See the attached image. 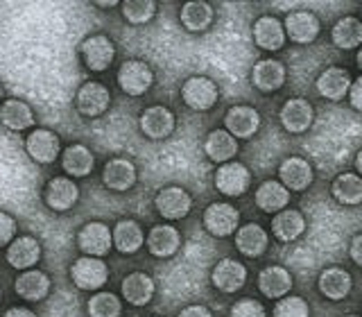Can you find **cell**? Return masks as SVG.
I'll use <instances>...</instances> for the list:
<instances>
[{"label":"cell","instance_id":"6da1fadb","mask_svg":"<svg viewBox=\"0 0 362 317\" xmlns=\"http://www.w3.org/2000/svg\"><path fill=\"white\" fill-rule=\"evenodd\" d=\"M73 283L79 290H98L107 283L109 270L105 265V260L95 256H82L77 258L71 267Z\"/></svg>","mask_w":362,"mask_h":317},{"label":"cell","instance_id":"7a4b0ae2","mask_svg":"<svg viewBox=\"0 0 362 317\" xmlns=\"http://www.w3.org/2000/svg\"><path fill=\"white\" fill-rule=\"evenodd\" d=\"M154 82V75L150 71V66L139 59H129L120 66L118 71V84L127 96H143L150 91Z\"/></svg>","mask_w":362,"mask_h":317},{"label":"cell","instance_id":"3957f363","mask_svg":"<svg viewBox=\"0 0 362 317\" xmlns=\"http://www.w3.org/2000/svg\"><path fill=\"white\" fill-rule=\"evenodd\" d=\"M181 98L195 111H206L218 102V86L209 77H190L181 86Z\"/></svg>","mask_w":362,"mask_h":317},{"label":"cell","instance_id":"277c9868","mask_svg":"<svg viewBox=\"0 0 362 317\" xmlns=\"http://www.w3.org/2000/svg\"><path fill=\"white\" fill-rule=\"evenodd\" d=\"M249 181H252V175H249V170L238 161L224 163L218 170V175H215V186H218L222 195H229V197L243 195L249 188Z\"/></svg>","mask_w":362,"mask_h":317},{"label":"cell","instance_id":"5b68a950","mask_svg":"<svg viewBox=\"0 0 362 317\" xmlns=\"http://www.w3.org/2000/svg\"><path fill=\"white\" fill-rule=\"evenodd\" d=\"M109 102H111L109 88L100 82H86L77 91V109L88 118L102 116L109 109Z\"/></svg>","mask_w":362,"mask_h":317},{"label":"cell","instance_id":"8992f818","mask_svg":"<svg viewBox=\"0 0 362 317\" xmlns=\"http://www.w3.org/2000/svg\"><path fill=\"white\" fill-rule=\"evenodd\" d=\"M238 220H240V215H238V211L226 202L211 204L206 213H204V224H206V229L218 238L231 236L238 229Z\"/></svg>","mask_w":362,"mask_h":317},{"label":"cell","instance_id":"52a82bcc","mask_svg":"<svg viewBox=\"0 0 362 317\" xmlns=\"http://www.w3.org/2000/svg\"><path fill=\"white\" fill-rule=\"evenodd\" d=\"M82 57H84L86 68H90V71H95V73H102V71H107L109 64L113 62L116 48H113V43L107 37L95 34V37H88L82 43Z\"/></svg>","mask_w":362,"mask_h":317},{"label":"cell","instance_id":"ba28073f","mask_svg":"<svg viewBox=\"0 0 362 317\" xmlns=\"http://www.w3.org/2000/svg\"><path fill=\"white\" fill-rule=\"evenodd\" d=\"M224 125H226V132H229L233 139H249V136H254L258 132L260 116L256 109L238 105L226 111Z\"/></svg>","mask_w":362,"mask_h":317},{"label":"cell","instance_id":"9c48e42d","mask_svg":"<svg viewBox=\"0 0 362 317\" xmlns=\"http://www.w3.org/2000/svg\"><path fill=\"white\" fill-rule=\"evenodd\" d=\"M156 204V211L163 215V218L168 220H181V218H186L190 207H192V200L190 195L184 190V188H163L161 192L156 195L154 200Z\"/></svg>","mask_w":362,"mask_h":317},{"label":"cell","instance_id":"30bf717a","mask_svg":"<svg viewBox=\"0 0 362 317\" xmlns=\"http://www.w3.org/2000/svg\"><path fill=\"white\" fill-rule=\"evenodd\" d=\"M25 150L37 163H52L59 156V136L50 129H34L25 141Z\"/></svg>","mask_w":362,"mask_h":317},{"label":"cell","instance_id":"8fae6325","mask_svg":"<svg viewBox=\"0 0 362 317\" xmlns=\"http://www.w3.org/2000/svg\"><path fill=\"white\" fill-rule=\"evenodd\" d=\"M79 247L84 249L86 256H105L111 247V241L113 236L109 231V226H105L102 222H88L82 226V231H79Z\"/></svg>","mask_w":362,"mask_h":317},{"label":"cell","instance_id":"7c38bea8","mask_svg":"<svg viewBox=\"0 0 362 317\" xmlns=\"http://www.w3.org/2000/svg\"><path fill=\"white\" fill-rule=\"evenodd\" d=\"M247 270L235 258H222L213 270V286L222 292H235L245 286Z\"/></svg>","mask_w":362,"mask_h":317},{"label":"cell","instance_id":"4fadbf2b","mask_svg":"<svg viewBox=\"0 0 362 317\" xmlns=\"http://www.w3.org/2000/svg\"><path fill=\"white\" fill-rule=\"evenodd\" d=\"M281 184L288 190H303L313 184V168L308 161H303L299 156H290L281 163Z\"/></svg>","mask_w":362,"mask_h":317},{"label":"cell","instance_id":"5bb4252c","mask_svg":"<svg viewBox=\"0 0 362 317\" xmlns=\"http://www.w3.org/2000/svg\"><path fill=\"white\" fill-rule=\"evenodd\" d=\"M102 181L111 190H129L136 184V168L127 158H111L102 170Z\"/></svg>","mask_w":362,"mask_h":317},{"label":"cell","instance_id":"9a60e30c","mask_svg":"<svg viewBox=\"0 0 362 317\" xmlns=\"http://www.w3.org/2000/svg\"><path fill=\"white\" fill-rule=\"evenodd\" d=\"M313 107L308 105L305 100H288L286 105H283L281 109V122L283 127H286L288 132L292 134H299V132H305L313 125Z\"/></svg>","mask_w":362,"mask_h":317},{"label":"cell","instance_id":"2e32d148","mask_svg":"<svg viewBox=\"0 0 362 317\" xmlns=\"http://www.w3.org/2000/svg\"><path fill=\"white\" fill-rule=\"evenodd\" d=\"M77 197H79V190L73 184V179H68V177H57L45 186V204L54 211L73 209Z\"/></svg>","mask_w":362,"mask_h":317},{"label":"cell","instance_id":"e0dca14e","mask_svg":"<svg viewBox=\"0 0 362 317\" xmlns=\"http://www.w3.org/2000/svg\"><path fill=\"white\" fill-rule=\"evenodd\" d=\"M141 129L150 139H165L175 129V116L165 107H150L141 116Z\"/></svg>","mask_w":362,"mask_h":317},{"label":"cell","instance_id":"ac0fdd59","mask_svg":"<svg viewBox=\"0 0 362 317\" xmlns=\"http://www.w3.org/2000/svg\"><path fill=\"white\" fill-rule=\"evenodd\" d=\"M286 32L294 43H310L320 34V21L310 11H292L286 18Z\"/></svg>","mask_w":362,"mask_h":317},{"label":"cell","instance_id":"d6986e66","mask_svg":"<svg viewBox=\"0 0 362 317\" xmlns=\"http://www.w3.org/2000/svg\"><path fill=\"white\" fill-rule=\"evenodd\" d=\"M39 258H41V247L30 236L16 238V241H11L7 247V260H9V265L16 270H28L32 265H37Z\"/></svg>","mask_w":362,"mask_h":317},{"label":"cell","instance_id":"ffe728a7","mask_svg":"<svg viewBox=\"0 0 362 317\" xmlns=\"http://www.w3.org/2000/svg\"><path fill=\"white\" fill-rule=\"evenodd\" d=\"M286 82V68L276 59H260L254 66V86L263 93L279 91Z\"/></svg>","mask_w":362,"mask_h":317},{"label":"cell","instance_id":"44dd1931","mask_svg":"<svg viewBox=\"0 0 362 317\" xmlns=\"http://www.w3.org/2000/svg\"><path fill=\"white\" fill-rule=\"evenodd\" d=\"M254 39L263 50H281L286 43V28L274 16H263L254 25Z\"/></svg>","mask_w":362,"mask_h":317},{"label":"cell","instance_id":"7402d4cb","mask_svg":"<svg viewBox=\"0 0 362 317\" xmlns=\"http://www.w3.org/2000/svg\"><path fill=\"white\" fill-rule=\"evenodd\" d=\"M181 245V236L175 226L170 224H156L154 229L147 236V247L150 252L158 258H165V256H173Z\"/></svg>","mask_w":362,"mask_h":317},{"label":"cell","instance_id":"603a6c76","mask_svg":"<svg viewBox=\"0 0 362 317\" xmlns=\"http://www.w3.org/2000/svg\"><path fill=\"white\" fill-rule=\"evenodd\" d=\"M14 290L18 297L28 301H39L43 299L50 290V279L39 270H28L14 281Z\"/></svg>","mask_w":362,"mask_h":317},{"label":"cell","instance_id":"cb8c5ba5","mask_svg":"<svg viewBox=\"0 0 362 317\" xmlns=\"http://www.w3.org/2000/svg\"><path fill=\"white\" fill-rule=\"evenodd\" d=\"M154 294V281L145 272H134L122 281V297L132 306H145Z\"/></svg>","mask_w":362,"mask_h":317},{"label":"cell","instance_id":"d4e9b609","mask_svg":"<svg viewBox=\"0 0 362 317\" xmlns=\"http://www.w3.org/2000/svg\"><path fill=\"white\" fill-rule=\"evenodd\" d=\"M292 286V277L286 267H279V265H272V267H265L260 272L258 277V288L260 292L265 294V297H272V299H279L283 297Z\"/></svg>","mask_w":362,"mask_h":317},{"label":"cell","instance_id":"484cf974","mask_svg":"<svg viewBox=\"0 0 362 317\" xmlns=\"http://www.w3.org/2000/svg\"><path fill=\"white\" fill-rule=\"evenodd\" d=\"M351 75L344 68H328L317 79V91L328 98V100H342L346 96V91L351 88Z\"/></svg>","mask_w":362,"mask_h":317},{"label":"cell","instance_id":"4316f807","mask_svg":"<svg viewBox=\"0 0 362 317\" xmlns=\"http://www.w3.org/2000/svg\"><path fill=\"white\" fill-rule=\"evenodd\" d=\"M305 229V220L299 211H292V209H286V211H279L274 215V220H272V231L283 243H292L297 241V238L303 234Z\"/></svg>","mask_w":362,"mask_h":317},{"label":"cell","instance_id":"83f0119b","mask_svg":"<svg viewBox=\"0 0 362 317\" xmlns=\"http://www.w3.org/2000/svg\"><path fill=\"white\" fill-rule=\"evenodd\" d=\"M0 122H3L7 129L23 132L32 127V122H34L32 109L21 100H7L0 105Z\"/></svg>","mask_w":362,"mask_h":317},{"label":"cell","instance_id":"f1b7e54d","mask_svg":"<svg viewBox=\"0 0 362 317\" xmlns=\"http://www.w3.org/2000/svg\"><path fill=\"white\" fill-rule=\"evenodd\" d=\"M320 290L324 297L333 299V301L344 299L351 292V275L346 270H339V267L326 270L320 277Z\"/></svg>","mask_w":362,"mask_h":317},{"label":"cell","instance_id":"f546056e","mask_svg":"<svg viewBox=\"0 0 362 317\" xmlns=\"http://www.w3.org/2000/svg\"><path fill=\"white\" fill-rule=\"evenodd\" d=\"M235 245L245 256H260L267 249V234L260 224H245L238 229Z\"/></svg>","mask_w":362,"mask_h":317},{"label":"cell","instance_id":"4dcf8cb0","mask_svg":"<svg viewBox=\"0 0 362 317\" xmlns=\"http://www.w3.org/2000/svg\"><path fill=\"white\" fill-rule=\"evenodd\" d=\"M143 229L134 220H120L113 229V243L122 254H136L143 245Z\"/></svg>","mask_w":362,"mask_h":317},{"label":"cell","instance_id":"1f68e13d","mask_svg":"<svg viewBox=\"0 0 362 317\" xmlns=\"http://www.w3.org/2000/svg\"><path fill=\"white\" fill-rule=\"evenodd\" d=\"M288 202H290V192L286 186L279 184V181H265V184L256 190V204L267 213L286 209Z\"/></svg>","mask_w":362,"mask_h":317},{"label":"cell","instance_id":"d6a6232c","mask_svg":"<svg viewBox=\"0 0 362 317\" xmlns=\"http://www.w3.org/2000/svg\"><path fill=\"white\" fill-rule=\"evenodd\" d=\"M62 166L68 175L73 177H86L93 170V154L84 145H71L66 147V152L62 156Z\"/></svg>","mask_w":362,"mask_h":317},{"label":"cell","instance_id":"836d02e7","mask_svg":"<svg viewBox=\"0 0 362 317\" xmlns=\"http://www.w3.org/2000/svg\"><path fill=\"white\" fill-rule=\"evenodd\" d=\"M333 43L342 50H351L362 45V23L354 16L339 18L333 28Z\"/></svg>","mask_w":362,"mask_h":317},{"label":"cell","instance_id":"e575fe53","mask_svg":"<svg viewBox=\"0 0 362 317\" xmlns=\"http://www.w3.org/2000/svg\"><path fill=\"white\" fill-rule=\"evenodd\" d=\"M206 154L213 158V161H218V163H224V161H229V158L235 156L238 152V143L235 139L229 134V132H222V129H215L209 134V139H206Z\"/></svg>","mask_w":362,"mask_h":317},{"label":"cell","instance_id":"d590c367","mask_svg":"<svg viewBox=\"0 0 362 317\" xmlns=\"http://www.w3.org/2000/svg\"><path fill=\"white\" fill-rule=\"evenodd\" d=\"M213 21V9L209 3L204 0H192L181 7V23L190 30V32H202L211 25Z\"/></svg>","mask_w":362,"mask_h":317},{"label":"cell","instance_id":"8d00e7d4","mask_svg":"<svg viewBox=\"0 0 362 317\" xmlns=\"http://www.w3.org/2000/svg\"><path fill=\"white\" fill-rule=\"evenodd\" d=\"M333 195L339 204H360L362 202V179L358 175H339L333 184Z\"/></svg>","mask_w":362,"mask_h":317},{"label":"cell","instance_id":"74e56055","mask_svg":"<svg viewBox=\"0 0 362 317\" xmlns=\"http://www.w3.org/2000/svg\"><path fill=\"white\" fill-rule=\"evenodd\" d=\"M120 299L111 292H98L88 301V315L90 317H120Z\"/></svg>","mask_w":362,"mask_h":317},{"label":"cell","instance_id":"f35d334b","mask_svg":"<svg viewBox=\"0 0 362 317\" xmlns=\"http://www.w3.org/2000/svg\"><path fill=\"white\" fill-rule=\"evenodd\" d=\"M156 11V5L152 0H127V3L122 5V14L129 23L134 25H141V23H147Z\"/></svg>","mask_w":362,"mask_h":317},{"label":"cell","instance_id":"ab89813d","mask_svg":"<svg viewBox=\"0 0 362 317\" xmlns=\"http://www.w3.org/2000/svg\"><path fill=\"white\" fill-rule=\"evenodd\" d=\"M274 317H308V304L301 297H286L276 304Z\"/></svg>","mask_w":362,"mask_h":317},{"label":"cell","instance_id":"60d3db41","mask_svg":"<svg viewBox=\"0 0 362 317\" xmlns=\"http://www.w3.org/2000/svg\"><path fill=\"white\" fill-rule=\"evenodd\" d=\"M231 317H265V309L254 299H243L231 309Z\"/></svg>","mask_w":362,"mask_h":317},{"label":"cell","instance_id":"b9f144b4","mask_svg":"<svg viewBox=\"0 0 362 317\" xmlns=\"http://www.w3.org/2000/svg\"><path fill=\"white\" fill-rule=\"evenodd\" d=\"M14 234H16V222H14V218L0 211V247L9 245L11 238H14Z\"/></svg>","mask_w":362,"mask_h":317},{"label":"cell","instance_id":"7bdbcfd3","mask_svg":"<svg viewBox=\"0 0 362 317\" xmlns=\"http://www.w3.org/2000/svg\"><path fill=\"white\" fill-rule=\"evenodd\" d=\"M349 98H351V105H354V109L362 111V77L356 79V82L351 84V88H349Z\"/></svg>","mask_w":362,"mask_h":317},{"label":"cell","instance_id":"ee69618b","mask_svg":"<svg viewBox=\"0 0 362 317\" xmlns=\"http://www.w3.org/2000/svg\"><path fill=\"white\" fill-rule=\"evenodd\" d=\"M179 317H211V311L206 306H188L186 311H181Z\"/></svg>","mask_w":362,"mask_h":317},{"label":"cell","instance_id":"f6af8a7d","mask_svg":"<svg viewBox=\"0 0 362 317\" xmlns=\"http://www.w3.org/2000/svg\"><path fill=\"white\" fill-rule=\"evenodd\" d=\"M351 258L356 260L358 265H362V234H358L351 243Z\"/></svg>","mask_w":362,"mask_h":317},{"label":"cell","instance_id":"bcb514c9","mask_svg":"<svg viewBox=\"0 0 362 317\" xmlns=\"http://www.w3.org/2000/svg\"><path fill=\"white\" fill-rule=\"evenodd\" d=\"M5 317H37L30 309H9L5 313Z\"/></svg>","mask_w":362,"mask_h":317},{"label":"cell","instance_id":"7dc6e473","mask_svg":"<svg viewBox=\"0 0 362 317\" xmlns=\"http://www.w3.org/2000/svg\"><path fill=\"white\" fill-rule=\"evenodd\" d=\"M356 168H358V173L362 175V150L358 152V158H356Z\"/></svg>","mask_w":362,"mask_h":317},{"label":"cell","instance_id":"c3c4849f","mask_svg":"<svg viewBox=\"0 0 362 317\" xmlns=\"http://www.w3.org/2000/svg\"><path fill=\"white\" fill-rule=\"evenodd\" d=\"M100 7H105V9H109V7H116V3H98Z\"/></svg>","mask_w":362,"mask_h":317},{"label":"cell","instance_id":"681fc988","mask_svg":"<svg viewBox=\"0 0 362 317\" xmlns=\"http://www.w3.org/2000/svg\"><path fill=\"white\" fill-rule=\"evenodd\" d=\"M358 66H360V71H362V48H360V52H358Z\"/></svg>","mask_w":362,"mask_h":317},{"label":"cell","instance_id":"f907efd6","mask_svg":"<svg viewBox=\"0 0 362 317\" xmlns=\"http://www.w3.org/2000/svg\"><path fill=\"white\" fill-rule=\"evenodd\" d=\"M0 98H3V86H0Z\"/></svg>","mask_w":362,"mask_h":317},{"label":"cell","instance_id":"816d5d0a","mask_svg":"<svg viewBox=\"0 0 362 317\" xmlns=\"http://www.w3.org/2000/svg\"><path fill=\"white\" fill-rule=\"evenodd\" d=\"M0 299H3V292H0Z\"/></svg>","mask_w":362,"mask_h":317},{"label":"cell","instance_id":"f5cc1de1","mask_svg":"<svg viewBox=\"0 0 362 317\" xmlns=\"http://www.w3.org/2000/svg\"><path fill=\"white\" fill-rule=\"evenodd\" d=\"M349 317H358V315H349Z\"/></svg>","mask_w":362,"mask_h":317},{"label":"cell","instance_id":"db71d44e","mask_svg":"<svg viewBox=\"0 0 362 317\" xmlns=\"http://www.w3.org/2000/svg\"><path fill=\"white\" fill-rule=\"evenodd\" d=\"M360 23H362V21H360Z\"/></svg>","mask_w":362,"mask_h":317}]
</instances>
